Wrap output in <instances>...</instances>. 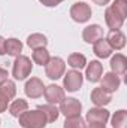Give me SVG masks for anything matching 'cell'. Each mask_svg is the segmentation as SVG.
<instances>
[{"mask_svg":"<svg viewBox=\"0 0 127 128\" xmlns=\"http://www.w3.org/2000/svg\"><path fill=\"white\" fill-rule=\"evenodd\" d=\"M20 125L23 128H43L48 122L45 115L36 109V110H26L20 118Z\"/></svg>","mask_w":127,"mask_h":128,"instance_id":"cell-1","label":"cell"},{"mask_svg":"<svg viewBox=\"0 0 127 128\" xmlns=\"http://www.w3.org/2000/svg\"><path fill=\"white\" fill-rule=\"evenodd\" d=\"M100 80H102V86H100V88H102L103 91L109 92V94L115 92V91L120 88V85H121L120 76L115 74V73H112V72L103 74V78H100Z\"/></svg>","mask_w":127,"mask_h":128,"instance_id":"cell-10","label":"cell"},{"mask_svg":"<svg viewBox=\"0 0 127 128\" xmlns=\"http://www.w3.org/2000/svg\"><path fill=\"white\" fill-rule=\"evenodd\" d=\"M37 109L45 115L46 122H54V121H57V118H58V115H60L58 109H57L54 104H42V106H39Z\"/></svg>","mask_w":127,"mask_h":128,"instance_id":"cell-22","label":"cell"},{"mask_svg":"<svg viewBox=\"0 0 127 128\" xmlns=\"http://www.w3.org/2000/svg\"><path fill=\"white\" fill-rule=\"evenodd\" d=\"M49 52L46 51V48H39V49H33V61L39 66H45L49 61Z\"/></svg>","mask_w":127,"mask_h":128,"instance_id":"cell-23","label":"cell"},{"mask_svg":"<svg viewBox=\"0 0 127 128\" xmlns=\"http://www.w3.org/2000/svg\"><path fill=\"white\" fill-rule=\"evenodd\" d=\"M43 96L45 100L48 101V104H57V103H61L66 96H64V90L58 85H48L45 86V91H43Z\"/></svg>","mask_w":127,"mask_h":128,"instance_id":"cell-8","label":"cell"},{"mask_svg":"<svg viewBox=\"0 0 127 128\" xmlns=\"http://www.w3.org/2000/svg\"><path fill=\"white\" fill-rule=\"evenodd\" d=\"M87 122L88 124H102L105 125L109 119V112L105 109V107H93L87 112V116H85Z\"/></svg>","mask_w":127,"mask_h":128,"instance_id":"cell-9","label":"cell"},{"mask_svg":"<svg viewBox=\"0 0 127 128\" xmlns=\"http://www.w3.org/2000/svg\"><path fill=\"white\" fill-rule=\"evenodd\" d=\"M67 64L73 68V70H81L87 66V58L85 55L79 54V52H75V54H70L69 58H67Z\"/></svg>","mask_w":127,"mask_h":128,"instance_id":"cell-21","label":"cell"},{"mask_svg":"<svg viewBox=\"0 0 127 128\" xmlns=\"http://www.w3.org/2000/svg\"><path fill=\"white\" fill-rule=\"evenodd\" d=\"M91 15H93L91 8L84 2H78L70 8V16L75 22H79V24L87 22L91 18Z\"/></svg>","mask_w":127,"mask_h":128,"instance_id":"cell-4","label":"cell"},{"mask_svg":"<svg viewBox=\"0 0 127 128\" xmlns=\"http://www.w3.org/2000/svg\"><path fill=\"white\" fill-rule=\"evenodd\" d=\"M48 45V39L40 34V33H33L27 37V46L32 49H39V48H45Z\"/></svg>","mask_w":127,"mask_h":128,"instance_id":"cell-19","label":"cell"},{"mask_svg":"<svg viewBox=\"0 0 127 128\" xmlns=\"http://www.w3.org/2000/svg\"><path fill=\"white\" fill-rule=\"evenodd\" d=\"M5 42H6V39H3L2 36H0V55H5L6 52H5Z\"/></svg>","mask_w":127,"mask_h":128,"instance_id":"cell-31","label":"cell"},{"mask_svg":"<svg viewBox=\"0 0 127 128\" xmlns=\"http://www.w3.org/2000/svg\"><path fill=\"white\" fill-rule=\"evenodd\" d=\"M111 9H112L114 12H117L121 18L126 20V16H127V0H115V2L112 3Z\"/></svg>","mask_w":127,"mask_h":128,"instance_id":"cell-27","label":"cell"},{"mask_svg":"<svg viewBox=\"0 0 127 128\" xmlns=\"http://www.w3.org/2000/svg\"><path fill=\"white\" fill-rule=\"evenodd\" d=\"M87 128H106V127L102 125V124H88V127Z\"/></svg>","mask_w":127,"mask_h":128,"instance_id":"cell-33","label":"cell"},{"mask_svg":"<svg viewBox=\"0 0 127 128\" xmlns=\"http://www.w3.org/2000/svg\"><path fill=\"white\" fill-rule=\"evenodd\" d=\"M26 110H29V103L23 98H18V100L12 101L11 106H9V113L15 118H20Z\"/></svg>","mask_w":127,"mask_h":128,"instance_id":"cell-20","label":"cell"},{"mask_svg":"<svg viewBox=\"0 0 127 128\" xmlns=\"http://www.w3.org/2000/svg\"><path fill=\"white\" fill-rule=\"evenodd\" d=\"M66 72V63L60 57H51L49 61L45 64V73L49 79H60Z\"/></svg>","mask_w":127,"mask_h":128,"instance_id":"cell-3","label":"cell"},{"mask_svg":"<svg viewBox=\"0 0 127 128\" xmlns=\"http://www.w3.org/2000/svg\"><path fill=\"white\" fill-rule=\"evenodd\" d=\"M32 60L26 55H18L14 61V67H12V76L17 80H24L27 79V76H30L32 73Z\"/></svg>","mask_w":127,"mask_h":128,"instance_id":"cell-2","label":"cell"},{"mask_svg":"<svg viewBox=\"0 0 127 128\" xmlns=\"http://www.w3.org/2000/svg\"><path fill=\"white\" fill-rule=\"evenodd\" d=\"M81 110H82V104L76 98H64L60 103V109H58V112L63 113L66 118L78 116V115H81Z\"/></svg>","mask_w":127,"mask_h":128,"instance_id":"cell-6","label":"cell"},{"mask_svg":"<svg viewBox=\"0 0 127 128\" xmlns=\"http://www.w3.org/2000/svg\"><path fill=\"white\" fill-rule=\"evenodd\" d=\"M63 128H87V124L81 118V115H78V116L66 118V121H64V124H63Z\"/></svg>","mask_w":127,"mask_h":128,"instance_id":"cell-26","label":"cell"},{"mask_svg":"<svg viewBox=\"0 0 127 128\" xmlns=\"http://www.w3.org/2000/svg\"><path fill=\"white\" fill-rule=\"evenodd\" d=\"M0 92H2V94H5V96L9 98V100H11V98H14V97H15V94H17V86H15V82H14V80L6 79L3 84H0Z\"/></svg>","mask_w":127,"mask_h":128,"instance_id":"cell-25","label":"cell"},{"mask_svg":"<svg viewBox=\"0 0 127 128\" xmlns=\"http://www.w3.org/2000/svg\"><path fill=\"white\" fill-rule=\"evenodd\" d=\"M105 21L111 30H120L124 24V18H121L117 12H114L111 9V6L106 8V10H105Z\"/></svg>","mask_w":127,"mask_h":128,"instance_id":"cell-13","label":"cell"},{"mask_svg":"<svg viewBox=\"0 0 127 128\" xmlns=\"http://www.w3.org/2000/svg\"><path fill=\"white\" fill-rule=\"evenodd\" d=\"M8 106H9V98L0 92V112H6Z\"/></svg>","mask_w":127,"mask_h":128,"instance_id":"cell-28","label":"cell"},{"mask_svg":"<svg viewBox=\"0 0 127 128\" xmlns=\"http://www.w3.org/2000/svg\"><path fill=\"white\" fill-rule=\"evenodd\" d=\"M43 6H48V8H55L57 4H60L61 2H64V0H39Z\"/></svg>","mask_w":127,"mask_h":128,"instance_id":"cell-29","label":"cell"},{"mask_svg":"<svg viewBox=\"0 0 127 128\" xmlns=\"http://www.w3.org/2000/svg\"><path fill=\"white\" fill-rule=\"evenodd\" d=\"M106 42L109 43V46L115 51H120L126 46V36L124 33L120 30H111V33L106 37Z\"/></svg>","mask_w":127,"mask_h":128,"instance_id":"cell-12","label":"cell"},{"mask_svg":"<svg viewBox=\"0 0 127 128\" xmlns=\"http://www.w3.org/2000/svg\"><path fill=\"white\" fill-rule=\"evenodd\" d=\"M112 51L114 49L109 46L106 39H100L96 43H93V52H94L96 57H99V58H108L112 54Z\"/></svg>","mask_w":127,"mask_h":128,"instance_id":"cell-17","label":"cell"},{"mask_svg":"<svg viewBox=\"0 0 127 128\" xmlns=\"http://www.w3.org/2000/svg\"><path fill=\"white\" fill-rule=\"evenodd\" d=\"M112 100V96L106 91H103L102 88H94L91 91V101L96 104V107H103L106 104H109Z\"/></svg>","mask_w":127,"mask_h":128,"instance_id":"cell-16","label":"cell"},{"mask_svg":"<svg viewBox=\"0 0 127 128\" xmlns=\"http://www.w3.org/2000/svg\"><path fill=\"white\" fill-rule=\"evenodd\" d=\"M103 74V66L100 64V61H91V63L87 66V70H85V76L90 82H99L100 78Z\"/></svg>","mask_w":127,"mask_h":128,"instance_id":"cell-15","label":"cell"},{"mask_svg":"<svg viewBox=\"0 0 127 128\" xmlns=\"http://www.w3.org/2000/svg\"><path fill=\"white\" fill-rule=\"evenodd\" d=\"M8 76H9L8 70H5L3 67H0V84H3V82L8 79Z\"/></svg>","mask_w":127,"mask_h":128,"instance_id":"cell-30","label":"cell"},{"mask_svg":"<svg viewBox=\"0 0 127 128\" xmlns=\"http://www.w3.org/2000/svg\"><path fill=\"white\" fill-rule=\"evenodd\" d=\"M24 91H26V96L29 98H39V97L43 96L45 85L39 78H32V79H29L26 82Z\"/></svg>","mask_w":127,"mask_h":128,"instance_id":"cell-7","label":"cell"},{"mask_svg":"<svg viewBox=\"0 0 127 128\" xmlns=\"http://www.w3.org/2000/svg\"><path fill=\"white\" fill-rule=\"evenodd\" d=\"M82 39L87 43H96L97 40L103 39V28L99 24H91L87 26L82 32Z\"/></svg>","mask_w":127,"mask_h":128,"instance_id":"cell-11","label":"cell"},{"mask_svg":"<svg viewBox=\"0 0 127 128\" xmlns=\"http://www.w3.org/2000/svg\"><path fill=\"white\" fill-rule=\"evenodd\" d=\"M82 82H84V76L81 74L79 70H69L64 74L63 88L67 92H75L82 86Z\"/></svg>","mask_w":127,"mask_h":128,"instance_id":"cell-5","label":"cell"},{"mask_svg":"<svg viewBox=\"0 0 127 128\" xmlns=\"http://www.w3.org/2000/svg\"><path fill=\"white\" fill-rule=\"evenodd\" d=\"M111 0H93V3L96 4H99V6H105V4H108Z\"/></svg>","mask_w":127,"mask_h":128,"instance_id":"cell-32","label":"cell"},{"mask_svg":"<svg viewBox=\"0 0 127 128\" xmlns=\"http://www.w3.org/2000/svg\"><path fill=\"white\" fill-rule=\"evenodd\" d=\"M111 122H112V128H127V112L126 110L115 112Z\"/></svg>","mask_w":127,"mask_h":128,"instance_id":"cell-24","label":"cell"},{"mask_svg":"<svg viewBox=\"0 0 127 128\" xmlns=\"http://www.w3.org/2000/svg\"><path fill=\"white\" fill-rule=\"evenodd\" d=\"M111 70L112 73L121 76V74H126L127 72V58L123 54H115L112 58H111Z\"/></svg>","mask_w":127,"mask_h":128,"instance_id":"cell-14","label":"cell"},{"mask_svg":"<svg viewBox=\"0 0 127 128\" xmlns=\"http://www.w3.org/2000/svg\"><path fill=\"white\" fill-rule=\"evenodd\" d=\"M21 51H23V43L21 40L15 39V37H11L5 42V52L11 57H18L21 55Z\"/></svg>","mask_w":127,"mask_h":128,"instance_id":"cell-18","label":"cell"}]
</instances>
